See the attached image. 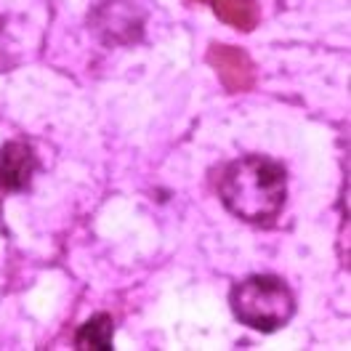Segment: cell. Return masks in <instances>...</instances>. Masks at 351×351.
<instances>
[{
  "label": "cell",
  "instance_id": "6da1fadb",
  "mask_svg": "<svg viewBox=\"0 0 351 351\" xmlns=\"http://www.w3.org/2000/svg\"><path fill=\"white\" fill-rule=\"evenodd\" d=\"M219 197L232 216L247 223L274 219L287 197L285 168L261 154H245L221 173Z\"/></svg>",
  "mask_w": 351,
  "mask_h": 351
},
{
  "label": "cell",
  "instance_id": "7a4b0ae2",
  "mask_svg": "<svg viewBox=\"0 0 351 351\" xmlns=\"http://www.w3.org/2000/svg\"><path fill=\"white\" fill-rule=\"evenodd\" d=\"M229 304L242 325L258 332H274L285 328L295 311L290 287L274 274H253L232 287Z\"/></svg>",
  "mask_w": 351,
  "mask_h": 351
},
{
  "label": "cell",
  "instance_id": "3957f363",
  "mask_svg": "<svg viewBox=\"0 0 351 351\" xmlns=\"http://www.w3.org/2000/svg\"><path fill=\"white\" fill-rule=\"evenodd\" d=\"M88 24L107 45H128L144 32V11L131 0H104Z\"/></svg>",
  "mask_w": 351,
  "mask_h": 351
},
{
  "label": "cell",
  "instance_id": "277c9868",
  "mask_svg": "<svg viewBox=\"0 0 351 351\" xmlns=\"http://www.w3.org/2000/svg\"><path fill=\"white\" fill-rule=\"evenodd\" d=\"M38 160L29 144L8 141L0 149V192H24L35 176Z\"/></svg>",
  "mask_w": 351,
  "mask_h": 351
},
{
  "label": "cell",
  "instance_id": "5b68a950",
  "mask_svg": "<svg viewBox=\"0 0 351 351\" xmlns=\"http://www.w3.org/2000/svg\"><path fill=\"white\" fill-rule=\"evenodd\" d=\"M112 335H114L112 317L110 314H96L77 330L75 346L86 351H112Z\"/></svg>",
  "mask_w": 351,
  "mask_h": 351
}]
</instances>
